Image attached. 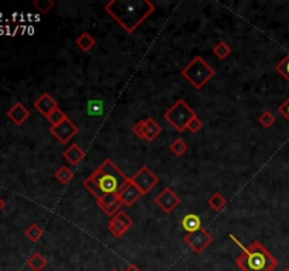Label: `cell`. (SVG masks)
<instances>
[{
	"mask_svg": "<svg viewBox=\"0 0 289 271\" xmlns=\"http://www.w3.org/2000/svg\"><path fill=\"white\" fill-rule=\"evenodd\" d=\"M105 10L126 33L132 34L151 16L155 6L150 0H110Z\"/></svg>",
	"mask_w": 289,
	"mask_h": 271,
	"instance_id": "obj_1",
	"label": "cell"
},
{
	"mask_svg": "<svg viewBox=\"0 0 289 271\" xmlns=\"http://www.w3.org/2000/svg\"><path fill=\"white\" fill-rule=\"evenodd\" d=\"M129 181L130 177H127L112 160L107 159L84 181V186L98 201L106 193H117Z\"/></svg>",
	"mask_w": 289,
	"mask_h": 271,
	"instance_id": "obj_2",
	"label": "cell"
},
{
	"mask_svg": "<svg viewBox=\"0 0 289 271\" xmlns=\"http://www.w3.org/2000/svg\"><path fill=\"white\" fill-rule=\"evenodd\" d=\"M231 238L243 249V253L236 258V264L241 271H274L278 267V260L258 240L251 242L249 247H244L234 236Z\"/></svg>",
	"mask_w": 289,
	"mask_h": 271,
	"instance_id": "obj_3",
	"label": "cell"
},
{
	"mask_svg": "<svg viewBox=\"0 0 289 271\" xmlns=\"http://www.w3.org/2000/svg\"><path fill=\"white\" fill-rule=\"evenodd\" d=\"M216 75L212 68L202 57H195L193 60L182 69V76L188 81L195 89H202L209 81Z\"/></svg>",
	"mask_w": 289,
	"mask_h": 271,
	"instance_id": "obj_4",
	"label": "cell"
},
{
	"mask_svg": "<svg viewBox=\"0 0 289 271\" xmlns=\"http://www.w3.org/2000/svg\"><path fill=\"white\" fill-rule=\"evenodd\" d=\"M195 116H197L195 110L188 105L184 99H178L174 105L164 113V119L177 130V132H184L188 127V123L191 122Z\"/></svg>",
	"mask_w": 289,
	"mask_h": 271,
	"instance_id": "obj_5",
	"label": "cell"
},
{
	"mask_svg": "<svg viewBox=\"0 0 289 271\" xmlns=\"http://www.w3.org/2000/svg\"><path fill=\"white\" fill-rule=\"evenodd\" d=\"M132 181L134 185L137 186L138 189L141 191L143 195L145 193H148V192H151V189L154 186L157 185L158 182H159V178H158L157 175L154 174V172L148 168L147 166L141 167L140 170H138L134 175L132 177Z\"/></svg>",
	"mask_w": 289,
	"mask_h": 271,
	"instance_id": "obj_6",
	"label": "cell"
},
{
	"mask_svg": "<svg viewBox=\"0 0 289 271\" xmlns=\"http://www.w3.org/2000/svg\"><path fill=\"white\" fill-rule=\"evenodd\" d=\"M78 126L75 125L69 118L64 120L62 123H59L58 126H51V129H50V133L53 134L55 139L58 140L61 144L69 143L78 134Z\"/></svg>",
	"mask_w": 289,
	"mask_h": 271,
	"instance_id": "obj_7",
	"label": "cell"
},
{
	"mask_svg": "<svg viewBox=\"0 0 289 271\" xmlns=\"http://www.w3.org/2000/svg\"><path fill=\"white\" fill-rule=\"evenodd\" d=\"M133 226V219L129 216V213H126L125 211H120L113 215L110 220H109V225L107 229L112 233L114 238H121L125 233L129 231V229Z\"/></svg>",
	"mask_w": 289,
	"mask_h": 271,
	"instance_id": "obj_8",
	"label": "cell"
},
{
	"mask_svg": "<svg viewBox=\"0 0 289 271\" xmlns=\"http://www.w3.org/2000/svg\"><path fill=\"white\" fill-rule=\"evenodd\" d=\"M184 242L191 247L193 253L199 254V253H202L208 246H211V243L213 242V236H212L208 230L200 229V230L195 231V233L186 235L184 238Z\"/></svg>",
	"mask_w": 289,
	"mask_h": 271,
	"instance_id": "obj_9",
	"label": "cell"
},
{
	"mask_svg": "<svg viewBox=\"0 0 289 271\" xmlns=\"http://www.w3.org/2000/svg\"><path fill=\"white\" fill-rule=\"evenodd\" d=\"M154 202L157 204L158 208L164 212V213H168V215H170V213L175 211V208L181 204V198L174 192V189H171V188H164V189L155 197Z\"/></svg>",
	"mask_w": 289,
	"mask_h": 271,
	"instance_id": "obj_10",
	"label": "cell"
},
{
	"mask_svg": "<svg viewBox=\"0 0 289 271\" xmlns=\"http://www.w3.org/2000/svg\"><path fill=\"white\" fill-rule=\"evenodd\" d=\"M117 193H118V199H120V202H121V205L126 206H132L133 204H136L138 199L143 197L141 191L133 184L132 178H130V181H129V182H127V184L117 192Z\"/></svg>",
	"mask_w": 289,
	"mask_h": 271,
	"instance_id": "obj_11",
	"label": "cell"
},
{
	"mask_svg": "<svg viewBox=\"0 0 289 271\" xmlns=\"http://www.w3.org/2000/svg\"><path fill=\"white\" fill-rule=\"evenodd\" d=\"M98 206L105 212L106 215H109L112 218L113 215H116L120 208H121V202L118 199V193H106L102 198L98 199Z\"/></svg>",
	"mask_w": 289,
	"mask_h": 271,
	"instance_id": "obj_12",
	"label": "cell"
},
{
	"mask_svg": "<svg viewBox=\"0 0 289 271\" xmlns=\"http://www.w3.org/2000/svg\"><path fill=\"white\" fill-rule=\"evenodd\" d=\"M34 107H35V110H38L44 118H48L51 113L59 107L58 103L55 102L53 96L50 95V93H43L41 96H39L38 99L34 102Z\"/></svg>",
	"mask_w": 289,
	"mask_h": 271,
	"instance_id": "obj_13",
	"label": "cell"
},
{
	"mask_svg": "<svg viewBox=\"0 0 289 271\" xmlns=\"http://www.w3.org/2000/svg\"><path fill=\"white\" fill-rule=\"evenodd\" d=\"M7 118L16 126H21L30 118V110L21 102H17L7 110Z\"/></svg>",
	"mask_w": 289,
	"mask_h": 271,
	"instance_id": "obj_14",
	"label": "cell"
},
{
	"mask_svg": "<svg viewBox=\"0 0 289 271\" xmlns=\"http://www.w3.org/2000/svg\"><path fill=\"white\" fill-rule=\"evenodd\" d=\"M62 156H64V159H66V161H68L71 166L75 167V166H79V164L84 161L86 152L82 147L73 143V144H71L69 147H66L65 151L62 152Z\"/></svg>",
	"mask_w": 289,
	"mask_h": 271,
	"instance_id": "obj_15",
	"label": "cell"
},
{
	"mask_svg": "<svg viewBox=\"0 0 289 271\" xmlns=\"http://www.w3.org/2000/svg\"><path fill=\"white\" fill-rule=\"evenodd\" d=\"M181 225L184 227L185 230L188 231V235L189 233H195V231L200 230V229H203L202 227V220L200 218L195 215V213H188V215H185L182 220H181Z\"/></svg>",
	"mask_w": 289,
	"mask_h": 271,
	"instance_id": "obj_16",
	"label": "cell"
},
{
	"mask_svg": "<svg viewBox=\"0 0 289 271\" xmlns=\"http://www.w3.org/2000/svg\"><path fill=\"white\" fill-rule=\"evenodd\" d=\"M75 44H76L79 50H82L84 53H89L91 50H93V47L96 46V40H95V37L91 35L89 33H82L78 38L75 40Z\"/></svg>",
	"mask_w": 289,
	"mask_h": 271,
	"instance_id": "obj_17",
	"label": "cell"
},
{
	"mask_svg": "<svg viewBox=\"0 0 289 271\" xmlns=\"http://www.w3.org/2000/svg\"><path fill=\"white\" fill-rule=\"evenodd\" d=\"M47 264H48L47 258L41 256L39 253H34L27 260V265L33 271H43L47 267Z\"/></svg>",
	"mask_w": 289,
	"mask_h": 271,
	"instance_id": "obj_18",
	"label": "cell"
},
{
	"mask_svg": "<svg viewBox=\"0 0 289 271\" xmlns=\"http://www.w3.org/2000/svg\"><path fill=\"white\" fill-rule=\"evenodd\" d=\"M162 133V127L158 125L152 118L147 119V134H145V140L147 141H154L158 136Z\"/></svg>",
	"mask_w": 289,
	"mask_h": 271,
	"instance_id": "obj_19",
	"label": "cell"
},
{
	"mask_svg": "<svg viewBox=\"0 0 289 271\" xmlns=\"http://www.w3.org/2000/svg\"><path fill=\"white\" fill-rule=\"evenodd\" d=\"M55 178L58 179L62 185H66V184H69V182L72 181L73 171L69 168V167L61 166L58 170L55 171Z\"/></svg>",
	"mask_w": 289,
	"mask_h": 271,
	"instance_id": "obj_20",
	"label": "cell"
},
{
	"mask_svg": "<svg viewBox=\"0 0 289 271\" xmlns=\"http://www.w3.org/2000/svg\"><path fill=\"white\" fill-rule=\"evenodd\" d=\"M208 204H209V206H211L213 211L220 212L222 209H224V206L227 204V201H226V198H224L220 192H215L211 198L208 199Z\"/></svg>",
	"mask_w": 289,
	"mask_h": 271,
	"instance_id": "obj_21",
	"label": "cell"
},
{
	"mask_svg": "<svg viewBox=\"0 0 289 271\" xmlns=\"http://www.w3.org/2000/svg\"><path fill=\"white\" fill-rule=\"evenodd\" d=\"M24 235H26V238L30 240V242H38L39 239L43 238V235H44V230L41 229V226L37 225V223H31V225L28 226L24 231Z\"/></svg>",
	"mask_w": 289,
	"mask_h": 271,
	"instance_id": "obj_22",
	"label": "cell"
},
{
	"mask_svg": "<svg viewBox=\"0 0 289 271\" xmlns=\"http://www.w3.org/2000/svg\"><path fill=\"white\" fill-rule=\"evenodd\" d=\"M213 54L219 60H226L231 54V47L224 41H219L216 46L213 47Z\"/></svg>",
	"mask_w": 289,
	"mask_h": 271,
	"instance_id": "obj_23",
	"label": "cell"
},
{
	"mask_svg": "<svg viewBox=\"0 0 289 271\" xmlns=\"http://www.w3.org/2000/svg\"><path fill=\"white\" fill-rule=\"evenodd\" d=\"M188 148H189V147H188V144H186L182 139L174 140L171 143V146H170V150H171L177 157H182L185 152L188 151Z\"/></svg>",
	"mask_w": 289,
	"mask_h": 271,
	"instance_id": "obj_24",
	"label": "cell"
},
{
	"mask_svg": "<svg viewBox=\"0 0 289 271\" xmlns=\"http://www.w3.org/2000/svg\"><path fill=\"white\" fill-rule=\"evenodd\" d=\"M275 71L278 73H281L289 84V53L286 54V57H283L282 61H279V62L276 64Z\"/></svg>",
	"mask_w": 289,
	"mask_h": 271,
	"instance_id": "obj_25",
	"label": "cell"
},
{
	"mask_svg": "<svg viewBox=\"0 0 289 271\" xmlns=\"http://www.w3.org/2000/svg\"><path fill=\"white\" fill-rule=\"evenodd\" d=\"M33 6L38 10L39 13L46 14L55 6V2L54 0H34Z\"/></svg>",
	"mask_w": 289,
	"mask_h": 271,
	"instance_id": "obj_26",
	"label": "cell"
},
{
	"mask_svg": "<svg viewBox=\"0 0 289 271\" xmlns=\"http://www.w3.org/2000/svg\"><path fill=\"white\" fill-rule=\"evenodd\" d=\"M275 116L272 114L271 112H268V110H265V112L261 113V116L258 118V123L263 126L264 129H270V127H272V126L275 125Z\"/></svg>",
	"mask_w": 289,
	"mask_h": 271,
	"instance_id": "obj_27",
	"label": "cell"
},
{
	"mask_svg": "<svg viewBox=\"0 0 289 271\" xmlns=\"http://www.w3.org/2000/svg\"><path fill=\"white\" fill-rule=\"evenodd\" d=\"M65 119H68L66 113H64V110H61L59 107H57V109L47 118V120H48L53 126H58L59 123H62Z\"/></svg>",
	"mask_w": 289,
	"mask_h": 271,
	"instance_id": "obj_28",
	"label": "cell"
},
{
	"mask_svg": "<svg viewBox=\"0 0 289 271\" xmlns=\"http://www.w3.org/2000/svg\"><path fill=\"white\" fill-rule=\"evenodd\" d=\"M133 133L137 136L138 139L145 140V134H147V120H138L137 123L133 127Z\"/></svg>",
	"mask_w": 289,
	"mask_h": 271,
	"instance_id": "obj_29",
	"label": "cell"
},
{
	"mask_svg": "<svg viewBox=\"0 0 289 271\" xmlns=\"http://www.w3.org/2000/svg\"><path fill=\"white\" fill-rule=\"evenodd\" d=\"M202 127H203L202 120L199 119V116H195V118H193V119L188 123L186 130H188V132H191L192 134H196L197 132H200V130H202Z\"/></svg>",
	"mask_w": 289,
	"mask_h": 271,
	"instance_id": "obj_30",
	"label": "cell"
},
{
	"mask_svg": "<svg viewBox=\"0 0 289 271\" xmlns=\"http://www.w3.org/2000/svg\"><path fill=\"white\" fill-rule=\"evenodd\" d=\"M88 112L91 114H100L102 112V103H99L98 100H93L88 105Z\"/></svg>",
	"mask_w": 289,
	"mask_h": 271,
	"instance_id": "obj_31",
	"label": "cell"
},
{
	"mask_svg": "<svg viewBox=\"0 0 289 271\" xmlns=\"http://www.w3.org/2000/svg\"><path fill=\"white\" fill-rule=\"evenodd\" d=\"M278 112L281 113L283 118L289 122V98L283 102L282 105L278 107Z\"/></svg>",
	"mask_w": 289,
	"mask_h": 271,
	"instance_id": "obj_32",
	"label": "cell"
},
{
	"mask_svg": "<svg viewBox=\"0 0 289 271\" xmlns=\"http://www.w3.org/2000/svg\"><path fill=\"white\" fill-rule=\"evenodd\" d=\"M125 271H141L136 264H129L125 268Z\"/></svg>",
	"mask_w": 289,
	"mask_h": 271,
	"instance_id": "obj_33",
	"label": "cell"
},
{
	"mask_svg": "<svg viewBox=\"0 0 289 271\" xmlns=\"http://www.w3.org/2000/svg\"><path fill=\"white\" fill-rule=\"evenodd\" d=\"M5 206H6V204H5V201H3V199L0 198V212L3 211V209H5Z\"/></svg>",
	"mask_w": 289,
	"mask_h": 271,
	"instance_id": "obj_34",
	"label": "cell"
},
{
	"mask_svg": "<svg viewBox=\"0 0 289 271\" xmlns=\"http://www.w3.org/2000/svg\"><path fill=\"white\" fill-rule=\"evenodd\" d=\"M283 271H289V268H285V270H283Z\"/></svg>",
	"mask_w": 289,
	"mask_h": 271,
	"instance_id": "obj_35",
	"label": "cell"
},
{
	"mask_svg": "<svg viewBox=\"0 0 289 271\" xmlns=\"http://www.w3.org/2000/svg\"><path fill=\"white\" fill-rule=\"evenodd\" d=\"M112 271H118V270H116V268H114V270H112Z\"/></svg>",
	"mask_w": 289,
	"mask_h": 271,
	"instance_id": "obj_36",
	"label": "cell"
}]
</instances>
